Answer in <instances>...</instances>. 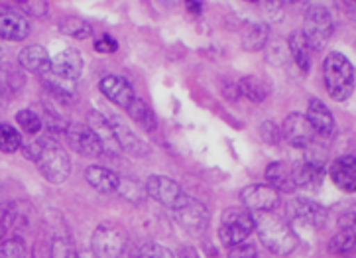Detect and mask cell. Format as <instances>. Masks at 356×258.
I'll return each instance as SVG.
<instances>
[{
    "instance_id": "13",
    "label": "cell",
    "mask_w": 356,
    "mask_h": 258,
    "mask_svg": "<svg viewBox=\"0 0 356 258\" xmlns=\"http://www.w3.org/2000/svg\"><path fill=\"white\" fill-rule=\"evenodd\" d=\"M99 89H101V93H103L111 103H115L116 106H120V108H124V111H127L128 106L134 103V99H136V93H134V89H132V85H130L127 79L118 77V75H106V77H103L101 83H99Z\"/></svg>"
},
{
    "instance_id": "11",
    "label": "cell",
    "mask_w": 356,
    "mask_h": 258,
    "mask_svg": "<svg viewBox=\"0 0 356 258\" xmlns=\"http://www.w3.org/2000/svg\"><path fill=\"white\" fill-rule=\"evenodd\" d=\"M65 140L75 152L87 158H99L104 152L99 136L92 132L89 124H70V129L65 132Z\"/></svg>"
},
{
    "instance_id": "33",
    "label": "cell",
    "mask_w": 356,
    "mask_h": 258,
    "mask_svg": "<svg viewBox=\"0 0 356 258\" xmlns=\"http://www.w3.org/2000/svg\"><path fill=\"white\" fill-rule=\"evenodd\" d=\"M49 258H77V252L71 248L67 239H56L49 245Z\"/></svg>"
},
{
    "instance_id": "9",
    "label": "cell",
    "mask_w": 356,
    "mask_h": 258,
    "mask_svg": "<svg viewBox=\"0 0 356 258\" xmlns=\"http://www.w3.org/2000/svg\"><path fill=\"white\" fill-rule=\"evenodd\" d=\"M282 134L296 148H311L317 138V132L313 129L307 115H299V113L287 115L286 120L282 122Z\"/></svg>"
},
{
    "instance_id": "28",
    "label": "cell",
    "mask_w": 356,
    "mask_h": 258,
    "mask_svg": "<svg viewBox=\"0 0 356 258\" xmlns=\"http://www.w3.org/2000/svg\"><path fill=\"white\" fill-rule=\"evenodd\" d=\"M24 140L20 130H16L12 124H0V152L14 154L22 150Z\"/></svg>"
},
{
    "instance_id": "6",
    "label": "cell",
    "mask_w": 356,
    "mask_h": 258,
    "mask_svg": "<svg viewBox=\"0 0 356 258\" xmlns=\"http://www.w3.org/2000/svg\"><path fill=\"white\" fill-rule=\"evenodd\" d=\"M128 235L122 227L115 223L99 225L91 236V248L99 258H120L127 250Z\"/></svg>"
},
{
    "instance_id": "5",
    "label": "cell",
    "mask_w": 356,
    "mask_h": 258,
    "mask_svg": "<svg viewBox=\"0 0 356 258\" xmlns=\"http://www.w3.org/2000/svg\"><path fill=\"white\" fill-rule=\"evenodd\" d=\"M333 30L334 22L329 8H325L323 4H311L303 18V34L307 35L311 46L315 49L327 46L333 35Z\"/></svg>"
},
{
    "instance_id": "39",
    "label": "cell",
    "mask_w": 356,
    "mask_h": 258,
    "mask_svg": "<svg viewBox=\"0 0 356 258\" xmlns=\"http://www.w3.org/2000/svg\"><path fill=\"white\" fill-rule=\"evenodd\" d=\"M203 4H205L203 0H185V8L193 16H199L203 12Z\"/></svg>"
},
{
    "instance_id": "23",
    "label": "cell",
    "mask_w": 356,
    "mask_h": 258,
    "mask_svg": "<svg viewBox=\"0 0 356 258\" xmlns=\"http://www.w3.org/2000/svg\"><path fill=\"white\" fill-rule=\"evenodd\" d=\"M287 46H289V54L296 61V65L303 73H307L311 67V61H313V51H315V47L311 46L307 35L303 32H293L287 40Z\"/></svg>"
},
{
    "instance_id": "7",
    "label": "cell",
    "mask_w": 356,
    "mask_h": 258,
    "mask_svg": "<svg viewBox=\"0 0 356 258\" xmlns=\"http://www.w3.org/2000/svg\"><path fill=\"white\" fill-rule=\"evenodd\" d=\"M146 189H148V197L160 201L161 205H165L172 211H177L185 201L189 200V195L185 193L177 182H173L172 177L149 176V179L146 182Z\"/></svg>"
},
{
    "instance_id": "43",
    "label": "cell",
    "mask_w": 356,
    "mask_h": 258,
    "mask_svg": "<svg viewBox=\"0 0 356 258\" xmlns=\"http://www.w3.org/2000/svg\"><path fill=\"white\" fill-rule=\"evenodd\" d=\"M246 2H260V0H246Z\"/></svg>"
},
{
    "instance_id": "14",
    "label": "cell",
    "mask_w": 356,
    "mask_h": 258,
    "mask_svg": "<svg viewBox=\"0 0 356 258\" xmlns=\"http://www.w3.org/2000/svg\"><path fill=\"white\" fill-rule=\"evenodd\" d=\"M287 213L296 223L305 227H323L327 221V211L321 205L309 200H293L287 203Z\"/></svg>"
},
{
    "instance_id": "35",
    "label": "cell",
    "mask_w": 356,
    "mask_h": 258,
    "mask_svg": "<svg viewBox=\"0 0 356 258\" xmlns=\"http://www.w3.org/2000/svg\"><path fill=\"white\" fill-rule=\"evenodd\" d=\"M229 258H258V248L250 241H244L241 245L229 248Z\"/></svg>"
},
{
    "instance_id": "24",
    "label": "cell",
    "mask_w": 356,
    "mask_h": 258,
    "mask_svg": "<svg viewBox=\"0 0 356 258\" xmlns=\"http://www.w3.org/2000/svg\"><path fill=\"white\" fill-rule=\"evenodd\" d=\"M128 117L132 118L140 129L146 130V132H154L158 129V120H156V115L152 113V108L148 106V103H144L140 97L134 99V103L127 108Z\"/></svg>"
},
{
    "instance_id": "27",
    "label": "cell",
    "mask_w": 356,
    "mask_h": 258,
    "mask_svg": "<svg viewBox=\"0 0 356 258\" xmlns=\"http://www.w3.org/2000/svg\"><path fill=\"white\" fill-rule=\"evenodd\" d=\"M329 250L337 257H356V233L341 229L329 243Z\"/></svg>"
},
{
    "instance_id": "15",
    "label": "cell",
    "mask_w": 356,
    "mask_h": 258,
    "mask_svg": "<svg viewBox=\"0 0 356 258\" xmlns=\"http://www.w3.org/2000/svg\"><path fill=\"white\" fill-rule=\"evenodd\" d=\"M108 118H111V124H113V129H115L116 140H118V144H120L122 152L130 154V156H134V158H144V156L149 152L148 144L142 140L138 134L130 129L122 118H118V117H108Z\"/></svg>"
},
{
    "instance_id": "37",
    "label": "cell",
    "mask_w": 356,
    "mask_h": 258,
    "mask_svg": "<svg viewBox=\"0 0 356 258\" xmlns=\"http://www.w3.org/2000/svg\"><path fill=\"white\" fill-rule=\"evenodd\" d=\"M95 49L99 54H115L118 49V42L111 34H103L95 40Z\"/></svg>"
},
{
    "instance_id": "19",
    "label": "cell",
    "mask_w": 356,
    "mask_h": 258,
    "mask_svg": "<svg viewBox=\"0 0 356 258\" xmlns=\"http://www.w3.org/2000/svg\"><path fill=\"white\" fill-rule=\"evenodd\" d=\"M83 67H85L83 56L73 47H65L63 51H59L58 56L54 58V63H51V70L71 79V81L79 79L83 75Z\"/></svg>"
},
{
    "instance_id": "3",
    "label": "cell",
    "mask_w": 356,
    "mask_h": 258,
    "mask_svg": "<svg viewBox=\"0 0 356 258\" xmlns=\"http://www.w3.org/2000/svg\"><path fill=\"white\" fill-rule=\"evenodd\" d=\"M323 79L331 99L346 101L355 89V67L350 59L339 51H331L323 61Z\"/></svg>"
},
{
    "instance_id": "17",
    "label": "cell",
    "mask_w": 356,
    "mask_h": 258,
    "mask_svg": "<svg viewBox=\"0 0 356 258\" xmlns=\"http://www.w3.org/2000/svg\"><path fill=\"white\" fill-rule=\"evenodd\" d=\"M266 179L270 186L280 191V193H291L298 189L296 182V164L291 162H272L266 168Z\"/></svg>"
},
{
    "instance_id": "8",
    "label": "cell",
    "mask_w": 356,
    "mask_h": 258,
    "mask_svg": "<svg viewBox=\"0 0 356 258\" xmlns=\"http://www.w3.org/2000/svg\"><path fill=\"white\" fill-rule=\"evenodd\" d=\"M242 205L252 213H268L276 211L277 205L282 203V193L274 186L266 184H252L242 189L241 193Z\"/></svg>"
},
{
    "instance_id": "36",
    "label": "cell",
    "mask_w": 356,
    "mask_h": 258,
    "mask_svg": "<svg viewBox=\"0 0 356 258\" xmlns=\"http://www.w3.org/2000/svg\"><path fill=\"white\" fill-rule=\"evenodd\" d=\"M260 134H262V138H264L268 144H272V146H276L277 142L284 138L282 127H276L274 122H264V124L260 127Z\"/></svg>"
},
{
    "instance_id": "22",
    "label": "cell",
    "mask_w": 356,
    "mask_h": 258,
    "mask_svg": "<svg viewBox=\"0 0 356 258\" xmlns=\"http://www.w3.org/2000/svg\"><path fill=\"white\" fill-rule=\"evenodd\" d=\"M89 127L92 129V132L99 136V140L103 144L104 150L108 152H120V144L116 140L115 129L111 124V118L104 117L103 113H97V111H91L89 113Z\"/></svg>"
},
{
    "instance_id": "26",
    "label": "cell",
    "mask_w": 356,
    "mask_h": 258,
    "mask_svg": "<svg viewBox=\"0 0 356 258\" xmlns=\"http://www.w3.org/2000/svg\"><path fill=\"white\" fill-rule=\"evenodd\" d=\"M268 44V28L264 24H246L242 30V47L246 51H260Z\"/></svg>"
},
{
    "instance_id": "30",
    "label": "cell",
    "mask_w": 356,
    "mask_h": 258,
    "mask_svg": "<svg viewBox=\"0 0 356 258\" xmlns=\"http://www.w3.org/2000/svg\"><path fill=\"white\" fill-rule=\"evenodd\" d=\"M16 122H18V127H20L26 134H30V136L40 134V130L44 129V118L40 117L38 113H34V111H30V108L20 111V113L16 115Z\"/></svg>"
},
{
    "instance_id": "1",
    "label": "cell",
    "mask_w": 356,
    "mask_h": 258,
    "mask_svg": "<svg viewBox=\"0 0 356 258\" xmlns=\"http://www.w3.org/2000/svg\"><path fill=\"white\" fill-rule=\"evenodd\" d=\"M26 158L34 160L40 174L46 177L49 184H63L71 174V160L65 148H61L54 136H44L40 140L30 142L22 146Z\"/></svg>"
},
{
    "instance_id": "34",
    "label": "cell",
    "mask_w": 356,
    "mask_h": 258,
    "mask_svg": "<svg viewBox=\"0 0 356 258\" xmlns=\"http://www.w3.org/2000/svg\"><path fill=\"white\" fill-rule=\"evenodd\" d=\"M138 258H175L170 248L161 247L158 243H148L144 247L140 248V257Z\"/></svg>"
},
{
    "instance_id": "32",
    "label": "cell",
    "mask_w": 356,
    "mask_h": 258,
    "mask_svg": "<svg viewBox=\"0 0 356 258\" xmlns=\"http://www.w3.org/2000/svg\"><path fill=\"white\" fill-rule=\"evenodd\" d=\"M28 247L20 236H6L0 243V258H26Z\"/></svg>"
},
{
    "instance_id": "38",
    "label": "cell",
    "mask_w": 356,
    "mask_h": 258,
    "mask_svg": "<svg viewBox=\"0 0 356 258\" xmlns=\"http://www.w3.org/2000/svg\"><path fill=\"white\" fill-rule=\"evenodd\" d=\"M339 227L356 233V213H345V215H341L339 217Z\"/></svg>"
},
{
    "instance_id": "18",
    "label": "cell",
    "mask_w": 356,
    "mask_h": 258,
    "mask_svg": "<svg viewBox=\"0 0 356 258\" xmlns=\"http://www.w3.org/2000/svg\"><path fill=\"white\" fill-rule=\"evenodd\" d=\"M18 63L20 67L30 73H35V75H44L47 71L51 70V63H54V58L47 54V49L44 46H26L18 54Z\"/></svg>"
},
{
    "instance_id": "10",
    "label": "cell",
    "mask_w": 356,
    "mask_h": 258,
    "mask_svg": "<svg viewBox=\"0 0 356 258\" xmlns=\"http://www.w3.org/2000/svg\"><path fill=\"white\" fill-rule=\"evenodd\" d=\"M30 35V20L22 10L0 4V40L22 42Z\"/></svg>"
},
{
    "instance_id": "20",
    "label": "cell",
    "mask_w": 356,
    "mask_h": 258,
    "mask_svg": "<svg viewBox=\"0 0 356 258\" xmlns=\"http://www.w3.org/2000/svg\"><path fill=\"white\" fill-rule=\"evenodd\" d=\"M307 118H309V122L313 124L315 132H317V136L329 138L334 132L333 113L319 99H311L309 101V105H307Z\"/></svg>"
},
{
    "instance_id": "12",
    "label": "cell",
    "mask_w": 356,
    "mask_h": 258,
    "mask_svg": "<svg viewBox=\"0 0 356 258\" xmlns=\"http://www.w3.org/2000/svg\"><path fill=\"white\" fill-rule=\"evenodd\" d=\"M173 213L177 217V223L181 225L185 231L191 233V235H201L207 229L209 211L201 201L189 197L177 211Z\"/></svg>"
},
{
    "instance_id": "2",
    "label": "cell",
    "mask_w": 356,
    "mask_h": 258,
    "mask_svg": "<svg viewBox=\"0 0 356 258\" xmlns=\"http://www.w3.org/2000/svg\"><path fill=\"white\" fill-rule=\"evenodd\" d=\"M254 219H256V233H258V239L262 241V245L272 255H276V257H287L289 252H293V248L298 247V235H296V231L280 215H276L274 211L254 213Z\"/></svg>"
},
{
    "instance_id": "44",
    "label": "cell",
    "mask_w": 356,
    "mask_h": 258,
    "mask_svg": "<svg viewBox=\"0 0 356 258\" xmlns=\"http://www.w3.org/2000/svg\"><path fill=\"white\" fill-rule=\"evenodd\" d=\"M0 59H2V47H0Z\"/></svg>"
},
{
    "instance_id": "16",
    "label": "cell",
    "mask_w": 356,
    "mask_h": 258,
    "mask_svg": "<svg viewBox=\"0 0 356 258\" xmlns=\"http://www.w3.org/2000/svg\"><path fill=\"white\" fill-rule=\"evenodd\" d=\"M329 176L333 179V184L339 189H343L346 193H355L356 191V156H341L337 158L331 168H329Z\"/></svg>"
},
{
    "instance_id": "4",
    "label": "cell",
    "mask_w": 356,
    "mask_h": 258,
    "mask_svg": "<svg viewBox=\"0 0 356 258\" xmlns=\"http://www.w3.org/2000/svg\"><path fill=\"white\" fill-rule=\"evenodd\" d=\"M256 231V219L254 213L246 207H230L222 213V223L218 227V239L222 247L232 248L248 241Z\"/></svg>"
},
{
    "instance_id": "40",
    "label": "cell",
    "mask_w": 356,
    "mask_h": 258,
    "mask_svg": "<svg viewBox=\"0 0 356 258\" xmlns=\"http://www.w3.org/2000/svg\"><path fill=\"white\" fill-rule=\"evenodd\" d=\"M341 6L350 20H356V0H341Z\"/></svg>"
},
{
    "instance_id": "41",
    "label": "cell",
    "mask_w": 356,
    "mask_h": 258,
    "mask_svg": "<svg viewBox=\"0 0 356 258\" xmlns=\"http://www.w3.org/2000/svg\"><path fill=\"white\" fill-rule=\"evenodd\" d=\"M260 2H264L268 8H282V6H286V4L296 2V0H260Z\"/></svg>"
},
{
    "instance_id": "29",
    "label": "cell",
    "mask_w": 356,
    "mask_h": 258,
    "mask_svg": "<svg viewBox=\"0 0 356 258\" xmlns=\"http://www.w3.org/2000/svg\"><path fill=\"white\" fill-rule=\"evenodd\" d=\"M59 30L70 38H75V40H87L92 35V26L87 20H81V18H75V16H70V18H63L61 24H59Z\"/></svg>"
},
{
    "instance_id": "31",
    "label": "cell",
    "mask_w": 356,
    "mask_h": 258,
    "mask_svg": "<svg viewBox=\"0 0 356 258\" xmlns=\"http://www.w3.org/2000/svg\"><path fill=\"white\" fill-rule=\"evenodd\" d=\"M118 191H120V195H122L124 200L132 201V203H140V201H144L148 197V189H146V186H142L136 179H127V177L120 179V188H118Z\"/></svg>"
},
{
    "instance_id": "21",
    "label": "cell",
    "mask_w": 356,
    "mask_h": 258,
    "mask_svg": "<svg viewBox=\"0 0 356 258\" xmlns=\"http://www.w3.org/2000/svg\"><path fill=\"white\" fill-rule=\"evenodd\" d=\"M85 177H87V184L92 189H97L99 193H115L120 188V179H122V177H118L116 172L104 168V166H89L85 172Z\"/></svg>"
},
{
    "instance_id": "25",
    "label": "cell",
    "mask_w": 356,
    "mask_h": 258,
    "mask_svg": "<svg viewBox=\"0 0 356 258\" xmlns=\"http://www.w3.org/2000/svg\"><path fill=\"white\" fill-rule=\"evenodd\" d=\"M238 91L244 99H248L252 103H262L268 97V85L258 75H246L238 81Z\"/></svg>"
},
{
    "instance_id": "42",
    "label": "cell",
    "mask_w": 356,
    "mask_h": 258,
    "mask_svg": "<svg viewBox=\"0 0 356 258\" xmlns=\"http://www.w3.org/2000/svg\"><path fill=\"white\" fill-rule=\"evenodd\" d=\"M77 258H99V255H97L92 248H87V250H79V252H77Z\"/></svg>"
}]
</instances>
